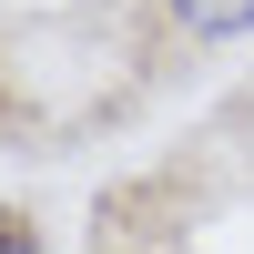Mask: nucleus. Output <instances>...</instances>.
Wrapping results in <instances>:
<instances>
[{
    "instance_id": "nucleus-1",
    "label": "nucleus",
    "mask_w": 254,
    "mask_h": 254,
    "mask_svg": "<svg viewBox=\"0 0 254 254\" xmlns=\"http://www.w3.org/2000/svg\"><path fill=\"white\" fill-rule=\"evenodd\" d=\"M163 10H173L193 41H234V31H254V0H163Z\"/></svg>"
}]
</instances>
